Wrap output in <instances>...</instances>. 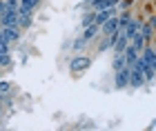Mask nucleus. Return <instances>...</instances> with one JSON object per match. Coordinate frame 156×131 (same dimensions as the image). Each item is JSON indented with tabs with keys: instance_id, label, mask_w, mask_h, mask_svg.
I'll use <instances>...</instances> for the list:
<instances>
[{
	"instance_id": "obj_18",
	"label": "nucleus",
	"mask_w": 156,
	"mask_h": 131,
	"mask_svg": "<svg viewBox=\"0 0 156 131\" xmlns=\"http://www.w3.org/2000/svg\"><path fill=\"white\" fill-rule=\"evenodd\" d=\"M11 62H13V60H11L9 53H0V69H2V67H11Z\"/></svg>"
},
{
	"instance_id": "obj_4",
	"label": "nucleus",
	"mask_w": 156,
	"mask_h": 131,
	"mask_svg": "<svg viewBox=\"0 0 156 131\" xmlns=\"http://www.w3.org/2000/svg\"><path fill=\"white\" fill-rule=\"evenodd\" d=\"M0 27H18V11L7 9L0 13Z\"/></svg>"
},
{
	"instance_id": "obj_14",
	"label": "nucleus",
	"mask_w": 156,
	"mask_h": 131,
	"mask_svg": "<svg viewBox=\"0 0 156 131\" xmlns=\"http://www.w3.org/2000/svg\"><path fill=\"white\" fill-rule=\"evenodd\" d=\"M129 45H132V47H134V49H136V51L140 53V49H143V47L147 45V40H145L143 36H140V33H136V36H134V38L129 40Z\"/></svg>"
},
{
	"instance_id": "obj_3",
	"label": "nucleus",
	"mask_w": 156,
	"mask_h": 131,
	"mask_svg": "<svg viewBox=\"0 0 156 131\" xmlns=\"http://www.w3.org/2000/svg\"><path fill=\"white\" fill-rule=\"evenodd\" d=\"M89 67H91V60L87 56H76V58H72V62H69V69L76 71V73H80V71H85V69H89Z\"/></svg>"
},
{
	"instance_id": "obj_5",
	"label": "nucleus",
	"mask_w": 156,
	"mask_h": 131,
	"mask_svg": "<svg viewBox=\"0 0 156 131\" xmlns=\"http://www.w3.org/2000/svg\"><path fill=\"white\" fill-rule=\"evenodd\" d=\"M154 22H156L154 16H150V20H147V22L143 20V25H140V29H138V33L147 40V42H152V40H154Z\"/></svg>"
},
{
	"instance_id": "obj_1",
	"label": "nucleus",
	"mask_w": 156,
	"mask_h": 131,
	"mask_svg": "<svg viewBox=\"0 0 156 131\" xmlns=\"http://www.w3.org/2000/svg\"><path fill=\"white\" fill-rule=\"evenodd\" d=\"M0 38L5 42H18L20 40V27H0Z\"/></svg>"
},
{
	"instance_id": "obj_20",
	"label": "nucleus",
	"mask_w": 156,
	"mask_h": 131,
	"mask_svg": "<svg viewBox=\"0 0 156 131\" xmlns=\"http://www.w3.org/2000/svg\"><path fill=\"white\" fill-rule=\"evenodd\" d=\"M94 16H96V11H89L87 16L83 18V27H85V25H89V22H94Z\"/></svg>"
},
{
	"instance_id": "obj_13",
	"label": "nucleus",
	"mask_w": 156,
	"mask_h": 131,
	"mask_svg": "<svg viewBox=\"0 0 156 131\" xmlns=\"http://www.w3.org/2000/svg\"><path fill=\"white\" fill-rule=\"evenodd\" d=\"M118 33H120V31H116V33H107V36L103 38V42H101V51H107V49H112V47H114L116 38H118Z\"/></svg>"
},
{
	"instance_id": "obj_6",
	"label": "nucleus",
	"mask_w": 156,
	"mask_h": 131,
	"mask_svg": "<svg viewBox=\"0 0 156 131\" xmlns=\"http://www.w3.org/2000/svg\"><path fill=\"white\" fill-rule=\"evenodd\" d=\"M145 76H143V71H138V69H129V82H127V87H134V89H138V87H143L145 85Z\"/></svg>"
},
{
	"instance_id": "obj_19",
	"label": "nucleus",
	"mask_w": 156,
	"mask_h": 131,
	"mask_svg": "<svg viewBox=\"0 0 156 131\" xmlns=\"http://www.w3.org/2000/svg\"><path fill=\"white\" fill-rule=\"evenodd\" d=\"M9 89H11V85H9V82H5V80H0V93H9Z\"/></svg>"
},
{
	"instance_id": "obj_16",
	"label": "nucleus",
	"mask_w": 156,
	"mask_h": 131,
	"mask_svg": "<svg viewBox=\"0 0 156 131\" xmlns=\"http://www.w3.org/2000/svg\"><path fill=\"white\" fill-rule=\"evenodd\" d=\"M112 67H114V71H118V69H123V67H125V56H123V53H114Z\"/></svg>"
},
{
	"instance_id": "obj_9",
	"label": "nucleus",
	"mask_w": 156,
	"mask_h": 131,
	"mask_svg": "<svg viewBox=\"0 0 156 131\" xmlns=\"http://www.w3.org/2000/svg\"><path fill=\"white\" fill-rule=\"evenodd\" d=\"M140 58L145 60L147 65H152V67H156V49L152 45H145L143 49H140Z\"/></svg>"
},
{
	"instance_id": "obj_2",
	"label": "nucleus",
	"mask_w": 156,
	"mask_h": 131,
	"mask_svg": "<svg viewBox=\"0 0 156 131\" xmlns=\"http://www.w3.org/2000/svg\"><path fill=\"white\" fill-rule=\"evenodd\" d=\"M129 69L132 67H123V69H118V71H114V85L116 89H125L127 87V82H129Z\"/></svg>"
},
{
	"instance_id": "obj_17",
	"label": "nucleus",
	"mask_w": 156,
	"mask_h": 131,
	"mask_svg": "<svg viewBox=\"0 0 156 131\" xmlns=\"http://www.w3.org/2000/svg\"><path fill=\"white\" fill-rule=\"evenodd\" d=\"M31 20H34V16H23V13H18V27L20 29H27V27L31 25Z\"/></svg>"
},
{
	"instance_id": "obj_7",
	"label": "nucleus",
	"mask_w": 156,
	"mask_h": 131,
	"mask_svg": "<svg viewBox=\"0 0 156 131\" xmlns=\"http://www.w3.org/2000/svg\"><path fill=\"white\" fill-rule=\"evenodd\" d=\"M140 25H143V18H132L129 22H127V27L123 29V33H125V36H127V38L132 40V38H134V36H136V33H138Z\"/></svg>"
},
{
	"instance_id": "obj_21",
	"label": "nucleus",
	"mask_w": 156,
	"mask_h": 131,
	"mask_svg": "<svg viewBox=\"0 0 156 131\" xmlns=\"http://www.w3.org/2000/svg\"><path fill=\"white\" fill-rule=\"evenodd\" d=\"M0 53H9V42H5L2 38H0Z\"/></svg>"
},
{
	"instance_id": "obj_12",
	"label": "nucleus",
	"mask_w": 156,
	"mask_h": 131,
	"mask_svg": "<svg viewBox=\"0 0 156 131\" xmlns=\"http://www.w3.org/2000/svg\"><path fill=\"white\" fill-rule=\"evenodd\" d=\"M123 56H125V65H127V67H132V65H134V60L138 58V51L134 49L132 45H127V47H125V51H123Z\"/></svg>"
},
{
	"instance_id": "obj_11",
	"label": "nucleus",
	"mask_w": 156,
	"mask_h": 131,
	"mask_svg": "<svg viewBox=\"0 0 156 131\" xmlns=\"http://www.w3.org/2000/svg\"><path fill=\"white\" fill-rule=\"evenodd\" d=\"M127 45H129V38H127L125 33L120 31V33H118V38H116V42H114V47H112V49H114V53H123Z\"/></svg>"
},
{
	"instance_id": "obj_22",
	"label": "nucleus",
	"mask_w": 156,
	"mask_h": 131,
	"mask_svg": "<svg viewBox=\"0 0 156 131\" xmlns=\"http://www.w3.org/2000/svg\"><path fill=\"white\" fill-rule=\"evenodd\" d=\"M85 42H87V40H83V38H80V40H76V42H74V49H76V51H80L83 47H85Z\"/></svg>"
},
{
	"instance_id": "obj_23",
	"label": "nucleus",
	"mask_w": 156,
	"mask_h": 131,
	"mask_svg": "<svg viewBox=\"0 0 156 131\" xmlns=\"http://www.w3.org/2000/svg\"><path fill=\"white\" fill-rule=\"evenodd\" d=\"M2 11H7V2H5V0H0V13H2Z\"/></svg>"
},
{
	"instance_id": "obj_15",
	"label": "nucleus",
	"mask_w": 156,
	"mask_h": 131,
	"mask_svg": "<svg viewBox=\"0 0 156 131\" xmlns=\"http://www.w3.org/2000/svg\"><path fill=\"white\" fill-rule=\"evenodd\" d=\"M116 18H118V29L123 31L125 27H127V22H129V20H132L134 16H132V13L127 11V9H123V16H116Z\"/></svg>"
},
{
	"instance_id": "obj_8",
	"label": "nucleus",
	"mask_w": 156,
	"mask_h": 131,
	"mask_svg": "<svg viewBox=\"0 0 156 131\" xmlns=\"http://www.w3.org/2000/svg\"><path fill=\"white\" fill-rule=\"evenodd\" d=\"M116 31H120V29H118V18H116V16L107 18V20L101 25V33H103V36H107V33H116Z\"/></svg>"
},
{
	"instance_id": "obj_10",
	"label": "nucleus",
	"mask_w": 156,
	"mask_h": 131,
	"mask_svg": "<svg viewBox=\"0 0 156 131\" xmlns=\"http://www.w3.org/2000/svg\"><path fill=\"white\" fill-rule=\"evenodd\" d=\"M98 33H101V25H98V22H89V25H85L83 40H91V38H96Z\"/></svg>"
}]
</instances>
